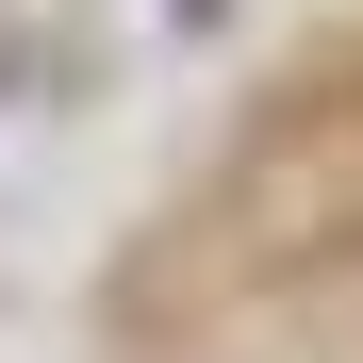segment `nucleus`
I'll return each mask as SVG.
<instances>
[{"instance_id":"1","label":"nucleus","mask_w":363,"mask_h":363,"mask_svg":"<svg viewBox=\"0 0 363 363\" xmlns=\"http://www.w3.org/2000/svg\"><path fill=\"white\" fill-rule=\"evenodd\" d=\"M182 17H199V0H182Z\"/></svg>"}]
</instances>
